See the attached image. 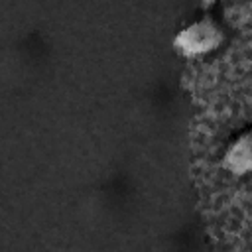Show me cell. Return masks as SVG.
I'll use <instances>...</instances> for the list:
<instances>
[{
    "label": "cell",
    "instance_id": "cell-1",
    "mask_svg": "<svg viewBox=\"0 0 252 252\" xmlns=\"http://www.w3.org/2000/svg\"><path fill=\"white\" fill-rule=\"evenodd\" d=\"M224 43V28L219 20L205 14L179 28L171 39V47L187 59L203 57L217 51Z\"/></svg>",
    "mask_w": 252,
    "mask_h": 252
},
{
    "label": "cell",
    "instance_id": "cell-2",
    "mask_svg": "<svg viewBox=\"0 0 252 252\" xmlns=\"http://www.w3.org/2000/svg\"><path fill=\"white\" fill-rule=\"evenodd\" d=\"M220 167L234 177L252 173V126L244 128L228 142L220 156Z\"/></svg>",
    "mask_w": 252,
    "mask_h": 252
},
{
    "label": "cell",
    "instance_id": "cell-3",
    "mask_svg": "<svg viewBox=\"0 0 252 252\" xmlns=\"http://www.w3.org/2000/svg\"><path fill=\"white\" fill-rule=\"evenodd\" d=\"M215 2H219V0H201V6H203V8H209V6H213Z\"/></svg>",
    "mask_w": 252,
    "mask_h": 252
}]
</instances>
